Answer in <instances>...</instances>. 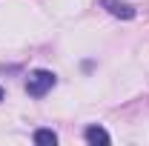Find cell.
<instances>
[{
    "mask_svg": "<svg viewBox=\"0 0 149 146\" xmlns=\"http://www.w3.org/2000/svg\"><path fill=\"white\" fill-rule=\"evenodd\" d=\"M0 100H3V89H0Z\"/></svg>",
    "mask_w": 149,
    "mask_h": 146,
    "instance_id": "5b68a950",
    "label": "cell"
},
{
    "mask_svg": "<svg viewBox=\"0 0 149 146\" xmlns=\"http://www.w3.org/2000/svg\"><path fill=\"white\" fill-rule=\"evenodd\" d=\"M86 140H89L92 146H97V143L106 146V143H109V132H106L103 126H89V129H86Z\"/></svg>",
    "mask_w": 149,
    "mask_h": 146,
    "instance_id": "3957f363",
    "label": "cell"
},
{
    "mask_svg": "<svg viewBox=\"0 0 149 146\" xmlns=\"http://www.w3.org/2000/svg\"><path fill=\"white\" fill-rule=\"evenodd\" d=\"M52 86H55V74L46 72V69L32 72V74H29V80H26V92H29V95H35V97H43Z\"/></svg>",
    "mask_w": 149,
    "mask_h": 146,
    "instance_id": "6da1fadb",
    "label": "cell"
},
{
    "mask_svg": "<svg viewBox=\"0 0 149 146\" xmlns=\"http://www.w3.org/2000/svg\"><path fill=\"white\" fill-rule=\"evenodd\" d=\"M35 143H40V146H55L57 143V135L52 132V129H37V132H35Z\"/></svg>",
    "mask_w": 149,
    "mask_h": 146,
    "instance_id": "277c9868",
    "label": "cell"
},
{
    "mask_svg": "<svg viewBox=\"0 0 149 146\" xmlns=\"http://www.w3.org/2000/svg\"><path fill=\"white\" fill-rule=\"evenodd\" d=\"M103 9H109V15L123 17V20H132V17H135V9L126 6V3H120V0H103Z\"/></svg>",
    "mask_w": 149,
    "mask_h": 146,
    "instance_id": "7a4b0ae2",
    "label": "cell"
}]
</instances>
